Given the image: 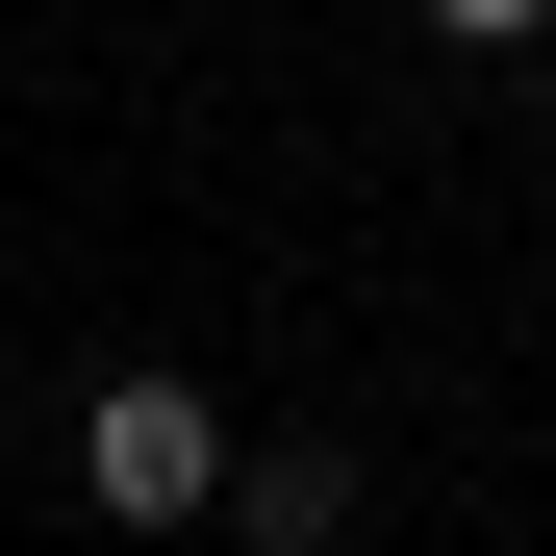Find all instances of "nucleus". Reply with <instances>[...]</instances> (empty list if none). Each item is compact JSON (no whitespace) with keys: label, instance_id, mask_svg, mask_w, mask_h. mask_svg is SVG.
<instances>
[{"label":"nucleus","instance_id":"f257e3e1","mask_svg":"<svg viewBox=\"0 0 556 556\" xmlns=\"http://www.w3.org/2000/svg\"><path fill=\"white\" fill-rule=\"evenodd\" d=\"M228 380H177V354H127V380H76V506L102 531H228Z\"/></svg>","mask_w":556,"mask_h":556},{"label":"nucleus","instance_id":"f03ea898","mask_svg":"<svg viewBox=\"0 0 556 556\" xmlns=\"http://www.w3.org/2000/svg\"><path fill=\"white\" fill-rule=\"evenodd\" d=\"M228 531H253V556H354V455H329V430H253V455H228Z\"/></svg>","mask_w":556,"mask_h":556}]
</instances>
